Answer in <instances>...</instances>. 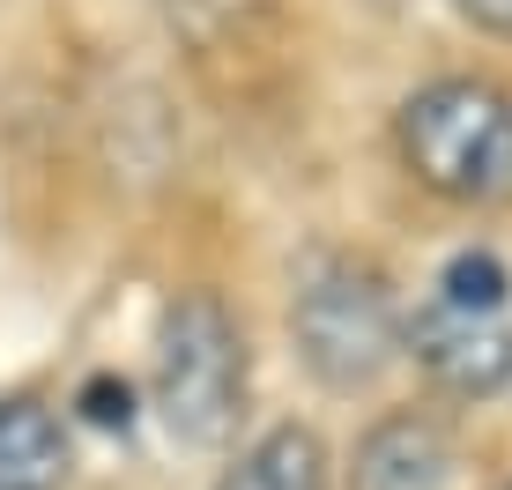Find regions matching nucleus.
<instances>
[{
    "label": "nucleus",
    "instance_id": "obj_1",
    "mask_svg": "<svg viewBox=\"0 0 512 490\" xmlns=\"http://www.w3.org/2000/svg\"><path fill=\"white\" fill-rule=\"evenodd\" d=\"M401 342L416 349V364L438 387L461 401L512 387V283H505L498 253H475V245L453 253Z\"/></svg>",
    "mask_w": 512,
    "mask_h": 490
},
{
    "label": "nucleus",
    "instance_id": "obj_2",
    "mask_svg": "<svg viewBox=\"0 0 512 490\" xmlns=\"http://www.w3.org/2000/svg\"><path fill=\"white\" fill-rule=\"evenodd\" d=\"M156 416L186 446H223L245 416V335L216 290H186L156 327Z\"/></svg>",
    "mask_w": 512,
    "mask_h": 490
},
{
    "label": "nucleus",
    "instance_id": "obj_3",
    "mask_svg": "<svg viewBox=\"0 0 512 490\" xmlns=\"http://www.w3.org/2000/svg\"><path fill=\"white\" fill-rule=\"evenodd\" d=\"M401 156L446 201L512 194V97L475 75L431 82L401 104Z\"/></svg>",
    "mask_w": 512,
    "mask_h": 490
},
{
    "label": "nucleus",
    "instance_id": "obj_4",
    "mask_svg": "<svg viewBox=\"0 0 512 490\" xmlns=\"http://www.w3.org/2000/svg\"><path fill=\"white\" fill-rule=\"evenodd\" d=\"M290 335H297V357L327 379V387H372V379L394 364L401 349V312H394V290L372 260H349V253H327L305 268L297 283V305H290Z\"/></svg>",
    "mask_w": 512,
    "mask_h": 490
},
{
    "label": "nucleus",
    "instance_id": "obj_5",
    "mask_svg": "<svg viewBox=\"0 0 512 490\" xmlns=\"http://www.w3.org/2000/svg\"><path fill=\"white\" fill-rule=\"evenodd\" d=\"M453 476H461L453 431L423 409H394L357 439L349 490H453Z\"/></svg>",
    "mask_w": 512,
    "mask_h": 490
},
{
    "label": "nucleus",
    "instance_id": "obj_6",
    "mask_svg": "<svg viewBox=\"0 0 512 490\" xmlns=\"http://www.w3.org/2000/svg\"><path fill=\"white\" fill-rule=\"evenodd\" d=\"M67 483V431L45 401H0V490H60Z\"/></svg>",
    "mask_w": 512,
    "mask_h": 490
},
{
    "label": "nucleus",
    "instance_id": "obj_7",
    "mask_svg": "<svg viewBox=\"0 0 512 490\" xmlns=\"http://www.w3.org/2000/svg\"><path fill=\"white\" fill-rule=\"evenodd\" d=\"M216 490H327V446L305 424H275L223 468Z\"/></svg>",
    "mask_w": 512,
    "mask_h": 490
},
{
    "label": "nucleus",
    "instance_id": "obj_8",
    "mask_svg": "<svg viewBox=\"0 0 512 490\" xmlns=\"http://www.w3.org/2000/svg\"><path fill=\"white\" fill-rule=\"evenodd\" d=\"M164 15L201 67L223 52H260V38L275 30V0H164Z\"/></svg>",
    "mask_w": 512,
    "mask_h": 490
},
{
    "label": "nucleus",
    "instance_id": "obj_9",
    "mask_svg": "<svg viewBox=\"0 0 512 490\" xmlns=\"http://www.w3.org/2000/svg\"><path fill=\"white\" fill-rule=\"evenodd\" d=\"M90 416H97L104 431H112V424L127 431V424H134V409H127V387H112V379H90Z\"/></svg>",
    "mask_w": 512,
    "mask_h": 490
},
{
    "label": "nucleus",
    "instance_id": "obj_10",
    "mask_svg": "<svg viewBox=\"0 0 512 490\" xmlns=\"http://www.w3.org/2000/svg\"><path fill=\"white\" fill-rule=\"evenodd\" d=\"M453 8H461L475 30H490V38H512V0H453Z\"/></svg>",
    "mask_w": 512,
    "mask_h": 490
},
{
    "label": "nucleus",
    "instance_id": "obj_11",
    "mask_svg": "<svg viewBox=\"0 0 512 490\" xmlns=\"http://www.w3.org/2000/svg\"><path fill=\"white\" fill-rule=\"evenodd\" d=\"M505 490H512V483H505Z\"/></svg>",
    "mask_w": 512,
    "mask_h": 490
}]
</instances>
